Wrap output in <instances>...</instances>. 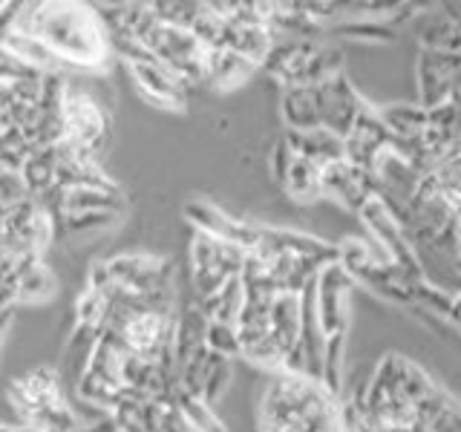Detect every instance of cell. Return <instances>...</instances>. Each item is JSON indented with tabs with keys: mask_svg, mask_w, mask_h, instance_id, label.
Masks as SVG:
<instances>
[{
	"mask_svg": "<svg viewBox=\"0 0 461 432\" xmlns=\"http://www.w3.org/2000/svg\"><path fill=\"white\" fill-rule=\"evenodd\" d=\"M14 32L41 38L69 69L101 67L113 50L98 12L81 4H21Z\"/></svg>",
	"mask_w": 461,
	"mask_h": 432,
	"instance_id": "cell-1",
	"label": "cell"
},
{
	"mask_svg": "<svg viewBox=\"0 0 461 432\" xmlns=\"http://www.w3.org/2000/svg\"><path fill=\"white\" fill-rule=\"evenodd\" d=\"M9 403L18 415L21 427H32L41 432H76L81 424L69 410L61 374L52 366H38L23 378L12 381Z\"/></svg>",
	"mask_w": 461,
	"mask_h": 432,
	"instance_id": "cell-2",
	"label": "cell"
},
{
	"mask_svg": "<svg viewBox=\"0 0 461 432\" xmlns=\"http://www.w3.org/2000/svg\"><path fill=\"white\" fill-rule=\"evenodd\" d=\"M64 133L67 141L78 144V148L95 156H101L110 139V112L86 86H81L69 76L64 90Z\"/></svg>",
	"mask_w": 461,
	"mask_h": 432,
	"instance_id": "cell-3",
	"label": "cell"
},
{
	"mask_svg": "<svg viewBox=\"0 0 461 432\" xmlns=\"http://www.w3.org/2000/svg\"><path fill=\"white\" fill-rule=\"evenodd\" d=\"M130 72H133L139 90L148 95L150 101H156V104H162V107H182V101H185L182 86H185V81L173 76V72L165 64H158V61L133 64V67H130Z\"/></svg>",
	"mask_w": 461,
	"mask_h": 432,
	"instance_id": "cell-4",
	"label": "cell"
},
{
	"mask_svg": "<svg viewBox=\"0 0 461 432\" xmlns=\"http://www.w3.org/2000/svg\"><path fill=\"white\" fill-rule=\"evenodd\" d=\"M4 47L18 58L21 64H26L29 69L41 72V76H64V72H69V67L58 58L47 43H43L41 38L35 35H26V32H12Z\"/></svg>",
	"mask_w": 461,
	"mask_h": 432,
	"instance_id": "cell-5",
	"label": "cell"
},
{
	"mask_svg": "<svg viewBox=\"0 0 461 432\" xmlns=\"http://www.w3.org/2000/svg\"><path fill=\"white\" fill-rule=\"evenodd\" d=\"M55 176H58V156L55 148H35L29 153L26 165L21 170V179L26 184L29 196L41 199L43 194H50L55 187Z\"/></svg>",
	"mask_w": 461,
	"mask_h": 432,
	"instance_id": "cell-6",
	"label": "cell"
},
{
	"mask_svg": "<svg viewBox=\"0 0 461 432\" xmlns=\"http://www.w3.org/2000/svg\"><path fill=\"white\" fill-rule=\"evenodd\" d=\"M119 208H122L119 187H115V191H104V187H76V191H67V199H64L67 216L119 213Z\"/></svg>",
	"mask_w": 461,
	"mask_h": 432,
	"instance_id": "cell-7",
	"label": "cell"
},
{
	"mask_svg": "<svg viewBox=\"0 0 461 432\" xmlns=\"http://www.w3.org/2000/svg\"><path fill=\"white\" fill-rule=\"evenodd\" d=\"M9 292L14 294V306H18V302H43L55 294V277H52V271L41 263L35 268H29Z\"/></svg>",
	"mask_w": 461,
	"mask_h": 432,
	"instance_id": "cell-8",
	"label": "cell"
},
{
	"mask_svg": "<svg viewBox=\"0 0 461 432\" xmlns=\"http://www.w3.org/2000/svg\"><path fill=\"white\" fill-rule=\"evenodd\" d=\"M14 127L12 119V95H9V86H0V136L9 133Z\"/></svg>",
	"mask_w": 461,
	"mask_h": 432,
	"instance_id": "cell-9",
	"label": "cell"
},
{
	"mask_svg": "<svg viewBox=\"0 0 461 432\" xmlns=\"http://www.w3.org/2000/svg\"><path fill=\"white\" fill-rule=\"evenodd\" d=\"M12 320H14V306H9V309H4V311H0V340H4V335H6V331H9Z\"/></svg>",
	"mask_w": 461,
	"mask_h": 432,
	"instance_id": "cell-10",
	"label": "cell"
},
{
	"mask_svg": "<svg viewBox=\"0 0 461 432\" xmlns=\"http://www.w3.org/2000/svg\"><path fill=\"white\" fill-rule=\"evenodd\" d=\"M0 432H41V429H32V427H0Z\"/></svg>",
	"mask_w": 461,
	"mask_h": 432,
	"instance_id": "cell-11",
	"label": "cell"
},
{
	"mask_svg": "<svg viewBox=\"0 0 461 432\" xmlns=\"http://www.w3.org/2000/svg\"><path fill=\"white\" fill-rule=\"evenodd\" d=\"M0 9H4V4H0Z\"/></svg>",
	"mask_w": 461,
	"mask_h": 432,
	"instance_id": "cell-12",
	"label": "cell"
}]
</instances>
